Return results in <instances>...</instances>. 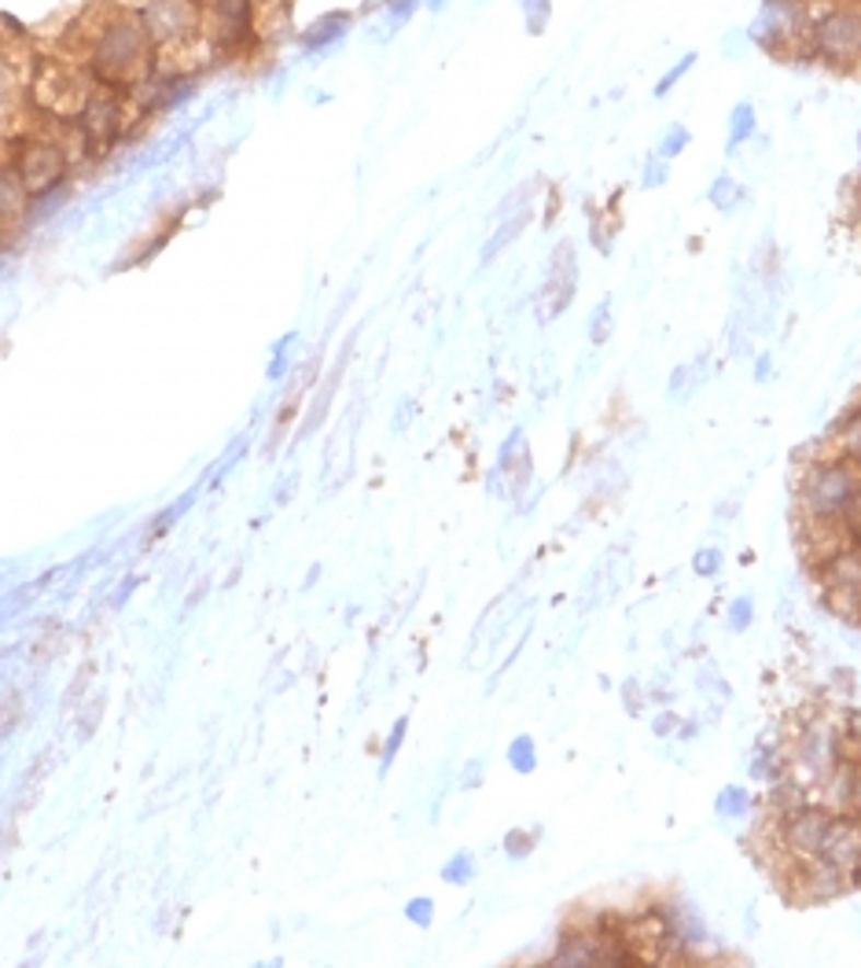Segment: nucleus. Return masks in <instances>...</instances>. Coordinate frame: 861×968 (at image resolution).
Masks as SVG:
<instances>
[{
  "instance_id": "f257e3e1",
  "label": "nucleus",
  "mask_w": 861,
  "mask_h": 968,
  "mask_svg": "<svg viewBox=\"0 0 861 968\" xmlns=\"http://www.w3.org/2000/svg\"><path fill=\"white\" fill-rule=\"evenodd\" d=\"M70 45H74L78 63L93 74V82L115 93L129 96L155 74L159 48L140 8L104 4L81 23Z\"/></svg>"
},
{
  "instance_id": "f03ea898",
  "label": "nucleus",
  "mask_w": 861,
  "mask_h": 968,
  "mask_svg": "<svg viewBox=\"0 0 861 968\" xmlns=\"http://www.w3.org/2000/svg\"><path fill=\"white\" fill-rule=\"evenodd\" d=\"M803 63H817L833 74L861 67V4L858 0H814L803 37Z\"/></svg>"
},
{
  "instance_id": "7ed1b4c3",
  "label": "nucleus",
  "mask_w": 861,
  "mask_h": 968,
  "mask_svg": "<svg viewBox=\"0 0 861 968\" xmlns=\"http://www.w3.org/2000/svg\"><path fill=\"white\" fill-rule=\"evenodd\" d=\"M861 490V468L843 457H822L803 471L799 482V509L806 523H839L847 505Z\"/></svg>"
},
{
  "instance_id": "20e7f679",
  "label": "nucleus",
  "mask_w": 861,
  "mask_h": 968,
  "mask_svg": "<svg viewBox=\"0 0 861 968\" xmlns=\"http://www.w3.org/2000/svg\"><path fill=\"white\" fill-rule=\"evenodd\" d=\"M810 8H814V0H763V4L755 8V19L747 23V37H752V45L769 59L799 63Z\"/></svg>"
},
{
  "instance_id": "39448f33",
  "label": "nucleus",
  "mask_w": 861,
  "mask_h": 968,
  "mask_svg": "<svg viewBox=\"0 0 861 968\" xmlns=\"http://www.w3.org/2000/svg\"><path fill=\"white\" fill-rule=\"evenodd\" d=\"M140 15L155 37L159 53H174L207 37V4L202 0H140Z\"/></svg>"
},
{
  "instance_id": "423d86ee",
  "label": "nucleus",
  "mask_w": 861,
  "mask_h": 968,
  "mask_svg": "<svg viewBox=\"0 0 861 968\" xmlns=\"http://www.w3.org/2000/svg\"><path fill=\"white\" fill-rule=\"evenodd\" d=\"M836 810L822 803H799L792 810L777 814V840H781V851L792 862H810L822 854V843L828 829H833Z\"/></svg>"
},
{
  "instance_id": "0eeeda50",
  "label": "nucleus",
  "mask_w": 861,
  "mask_h": 968,
  "mask_svg": "<svg viewBox=\"0 0 861 968\" xmlns=\"http://www.w3.org/2000/svg\"><path fill=\"white\" fill-rule=\"evenodd\" d=\"M579 295V247L571 240H560L552 247L549 269H545L542 291H538V314L542 320H556Z\"/></svg>"
},
{
  "instance_id": "6e6552de",
  "label": "nucleus",
  "mask_w": 861,
  "mask_h": 968,
  "mask_svg": "<svg viewBox=\"0 0 861 968\" xmlns=\"http://www.w3.org/2000/svg\"><path fill=\"white\" fill-rule=\"evenodd\" d=\"M792 887H799V891H795V902H806V906L833 902V899H839V895H843V891H850V873L836 870V865H828V862H822V859L795 862Z\"/></svg>"
},
{
  "instance_id": "1a4fd4ad",
  "label": "nucleus",
  "mask_w": 861,
  "mask_h": 968,
  "mask_svg": "<svg viewBox=\"0 0 861 968\" xmlns=\"http://www.w3.org/2000/svg\"><path fill=\"white\" fill-rule=\"evenodd\" d=\"M822 862L836 865L843 873H854L861 865V814L858 810H836L833 829L822 843Z\"/></svg>"
},
{
  "instance_id": "9d476101",
  "label": "nucleus",
  "mask_w": 861,
  "mask_h": 968,
  "mask_svg": "<svg viewBox=\"0 0 861 968\" xmlns=\"http://www.w3.org/2000/svg\"><path fill=\"white\" fill-rule=\"evenodd\" d=\"M350 30H353V12H347V8H331V12L317 15L306 30H302L299 48L306 56H331L350 37Z\"/></svg>"
},
{
  "instance_id": "9b49d317",
  "label": "nucleus",
  "mask_w": 861,
  "mask_h": 968,
  "mask_svg": "<svg viewBox=\"0 0 861 968\" xmlns=\"http://www.w3.org/2000/svg\"><path fill=\"white\" fill-rule=\"evenodd\" d=\"M420 4H423V0H383L376 23L369 26V42H372V45H387V42H394V37H398L402 30L412 23V15L420 12Z\"/></svg>"
},
{
  "instance_id": "f8f14e48",
  "label": "nucleus",
  "mask_w": 861,
  "mask_h": 968,
  "mask_svg": "<svg viewBox=\"0 0 861 968\" xmlns=\"http://www.w3.org/2000/svg\"><path fill=\"white\" fill-rule=\"evenodd\" d=\"M663 910H666V921H671L674 940L682 943L685 950H696V946L707 943V921L693 902L677 899V902H666Z\"/></svg>"
},
{
  "instance_id": "ddd939ff",
  "label": "nucleus",
  "mask_w": 861,
  "mask_h": 968,
  "mask_svg": "<svg viewBox=\"0 0 861 968\" xmlns=\"http://www.w3.org/2000/svg\"><path fill=\"white\" fill-rule=\"evenodd\" d=\"M758 137V107L752 100H736L725 115V155H741V151Z\"/></svg>"
},
{
  "instance_id": "4468645a",
  "label": "nucleus",
  "mask_w": 861,
  "mask_h": 968,
  "mask_svg": "<svg viewBox=\"0 0 861 968\" xmlns=\"http://www.w3.org/2000/svg\"><path fill=\"white\" fill-rule=\"evenodd\" d=\"M30 203H34V196H30L26 185L19 180L12 163H0V221H4L8 229H15L19 221L30 214Z\"/></svg>"
},
{
  "instance_id": "2eb2a0df",
  "label": "nucleus",
  "mask_w": 861,
  "mask_h": 968,
  "mask_svg": "<svg viewBox=\"0 0 861 968\" xmlns=\"http://www.w3.org/2000/svg\"><path fill=\"white\" fill-rule=\"evenodd\" d=\"M707 383V358H688L682 361V365H674L671 380H666V398H671V406H685V401L696 398V390H700Z\"/></svg>"
},
{
  "instance_id": "dca6fc26",
  "label": "nucleus",
  "mask_w": 861,
  "mask_h": 968,
  "mask_svg": "<svg viewBox=\"0 0 861 968\" xmlns=\"http://www.w3.org/2000/svg\"><path fill=\"white\" fill-rule=\"evenodd\" d=\"M707 203H711L722 218H733L736 210H741L747 203V188L741 177H733L729 170H722V174L711 177V185H707Z\"/></svg>"
},
{
  "instance_id": "f3484780",
  "label": "nucleus",
  "mask_w": 861,
  "mask_h": 968,
  "mask_svg": "<svg viewBox=\"0 0 861 968\" xmlns=\"http://www.w3.org/2000/svg\"><path fill=\"white\" fill-rule=\"evenodd\" d=\"M833 442H836V457H843L854 464V468H861V406L843 412V420H839L833 431Z\"/></svg>"
},
{
  "instance_id": "a211bd4d",
  "label": "nucleus",
  "mask_w": 861,
  "mask_h": 968,
  "mask_svg": "<svg viewBox=\"0 0 861 968\" xmlns=\"http://www.w3.org/2000/svg\"><path fill=\"white\" fill-rule=\"evenodd\" d=\"M526 221H531V203L526 207H520V210H512V214H504L501 218V225H498V232H493L490 240H486V247H482V255H479V261L482 266H490L493 258L501 255L504 247L512 244L515 236H520V232L526 229Z\"/></svg>"
},
{
  "instance_id": "6ab92c4d",
  "label": "nucleus",
  "mask_w": 861,
  "mask_h": 968,
  "mask_svg": "<svg viewBox=\"0 0 861 968\" xmlns=\"http://www.w3.org/2000/svg\"><path fill=\"white\" fill-rule=\"evenodd\" d=\"M714 814L722 821H744L747 814H752V792H747L744 784H725V789H718Z\"/></svg>"
},
{
  "instance_id": "aec40b11",
  "label": "nucleus",
  "mask_w": 861,
  "mask_h": 968,
  "mask_svg": "<svg viewBox=\"0 0 861 968\" xmlns=\"http://www.w3.org/2000/svg\"><path fill=\"white\" fill-rule=\"evenodd\" d=\"M696 63H700V53H696V48H688V53H685V56H677V59H674V63H671V67H666V70H663V74H660V78H655V85H652V96H655V100H666V96H671V93H674V89H677V85H682V82H685V78H688V74H693V70H696Z\"/></svg>"
},
{
  "instance_id": "412c9836",
  "label": "nucleus",
  "mask_w": 861,
  "mask_h": 968,
  "mask_svg": "<svg viewBox=\"0 0 861 968\" xmlns=\"http://www.w3.org/2000/svg\"><path fill=\"white\" fill-rule=\"evenodd\" d=\"M688 144H693V129H688L685 123H671L660 133V140H655V155L660 159H666V163H674V159H682L685 151H688Z\"/></svg>"
},
{
  "instance_id": "4be33fe9",
  "label": "nucleus",
  "mask_w": 861,
  "mask_h": 968,
  "mask_svg": "<svg viewBox=\"0 0 861 968\" xmlns=\"http://www.w3.org/2000/svg\"><path fill=\"white\" fill-rule=\"evenodd\" d=\"M520 15H523V30L531 37L549 34V26H552V0H520Z\"/></svg>"
},
{
  "instance_id": "5701e85b",
  "label": "nucleus",
  "mask_w": 861,
  "mask_h": 968,
  "mask_svg": "<svg viewBox=\"0 0 861 968\" xmlns=\"http://www.w3.org/2000/svg\"><path fill=\"white\" fill-rule=\"evenodd\" d=\"M612 331H615V302L612 295H604L590 314V342L593 347H604V342L612 339Z\"/></svg>"
},
{
  "instance_id": "b1692460",
  "label": "nucleus",
  "mask_w": 861,
  "mask_h": 968,
  "mask_svg": "<svg viewBox=\"0 0 861 968\" xmlns=\"http://www.w3.org/2000/svg\"><path fill=\"white\" fill-rule=\"evenodd\" d=\"M752 37H747V26H733L722 34V42H718V56L725 59V63H741V59L752 53Z\"/></svg>"
},
{
  "instance_id": "393cba45",
  "label": "nucleus",
  "mask_w": 861,
  "mask_h": 968,
  "mask_svg": "<svg viewBox=\"0 0 861 968\" xmlns=\"http://www.w3.org/2000/svg\"><path fill=\"white\" fill-rule=\"evenodd\" d=\"M725 622H729V630H733V633L752 630V622H755V597H752V593H741V597L729 600Z\"/></svg>"
},
{
  "instance_id": "a878e982",
  "label": "nucleus",
  "mask_w": 861,
  "mask_h": 968,
  "mask_svg": "<svg viewBox=\"0 0 861 968\" xmlns=\"http://www.w3.org/2000/svg\"><path fill=\"white\" fill-rule=\"evenodd\" d=\"M666 180H671V163H666V159H660L652 151V155L644 159L641 163V188L644 191H652V188H663Z\"/></svg>"
},
{
  "instance_id": "bb28decb",
  "label": "nucleus",
  "mask_w": 861,
  "mask_h": 968,
  "mask_svg": "<svg viewBox=\"0 0 861 968\" xmlns=\"http://www.w3.org/2000/svg\"><path fill=\"white\" fill-rule=\"evenodd\" d=\"M722 563H725V552L722 549H718V546H703L693 557V574H700V579H718V574H722Z\"/></svg>"
},
{
  "instance_id": "cd10ccee",
  "label": "nucleus",
  "mask_w": 861,
  "mask_h": 968,
  "mask_svg": "<svg viewBox=\"0 0 861 968\" xmlns=\"http://www.w3.org/2000/svg\"><path fill=\"white\" fill-rule=\"evenodd\" d=\"M509 759H512V766H515V770L531 773V770H534V762H538V751H534V744H531V740H526V737H520V740H515V744H512Z\"/></svg>"
},
{
  "instance_id": "c85d7f7f",
  "label": "nucleus",
  "mask_w": 861,
  "mask_h": 968,
  "mask_svg": "<svg viewBox=\"0 0 861 968\" xmlns=\"http://www.w3.org/2000/svg\"><path fill=\"white\" fill-rule=\"evenodd\" d=\"M677 725H682V719H677L674 711H660V714H655V722H652V733L660 740H666V737H674V733H677Z\"/></svg>"
},
{
  "instance_id": "c756f323",
  "label": "nucleus",
  "mask_w": 861,
  "mask_h": 968,
  "mask_svg": "<svg viewBox=\"0 0 861 968\" xmlns=\"http://www.w3.org/2000/svg\"><path fill=\"white\" fill-rule=\"evenodd\" d=\"M769 376H773V350H758L752 380L758 383V387H763V383H769Z\"/></svg>"
},
{
  "instance_id": "7c9ffc66",
  "label": "nucleus",
  "mask_w": 861,
  "mask_h": 968,
  "mask_svg": "<svg viewBox=\"0 0 861 968\" xmlns=\"http://www.w3.org/2000/svg\"><path fill=\"white\" fill-rule=\"evenodd\" d=\"M623 703H626V711H630V714L644 711V692H641V685H637L633 678L623 685Z\"/></svg>"
},
{
  "instance_id": "2f4dec72",
  "label": "nucleus",
  "mask_w": 861,
  "mask_h": 968,
  "mask_svg": "<svg viewBox=\"0 0 861 968\" xmlns=\"http://www.w3.org/2000/svg\"><path fill=\"white\" fill-rule=\"evenodd\" d=\"M850 810L861 814V766L850 770Z\"/></svg>"
},
{
  "instance_id": "473e14b6",
  "label": "nucleus",
  "mask_w": 861,
  "mask_h": 968,
  "mask_svg": "<svg viewBox=\"0 0 861 968\" xmlns=\"http://www.w3.org/2000/svg\"><path fill=\"white\" fill-rule=\"evenodd\" d=\"M402 737H405V719H402L398 725H394V733H391V740H387V751H383V762H391V759H394V751H398Z\"/></svg>"
},
{
  "instance_id": "72a5a7b5",
  "label": "nucleus",
  "mask_w": 861,
  "mask_h": 968,
  "mask_svg": "<svg viewBox=\"0 0 861 968\" xmlns=\"http://www.w3.org/2000/svg\"><path fill=\"white\" fill-rule=\"evenodd\" d=\"M696 733H700V722H696V719L677 725V740H682V744H685V740H696Z\"/></svg>"
},
{
  "instance_id": "f704fd0d",
  "label": "nucleus",
  "mask_w": 861,
  "mask_h": 968,
  "mask_svg": "<svg viewBox=\"0 0 861 968\" xmlns=\"http://www.w3.org/2000/svg\"><path fill=\"white\" fill-rule=\"evenodd\" d=\"M468 859H461L457 865H453V870H445V876H450V880H468Z\"/></svg>"
},
{
  "instance_id": "c9c22d12",
  "label": "nucleus",
  "mask_w": 861,
  "mask_h": 968,
  "mask_svg": "<svg viewBox=\"0 0 861 968\" xmlns=\"http://www.w3.org/2000/svg\"><path fill=\"white\" fill-rule=\"evenodd\" d=\"M531 851V840H523V836H512V854H526Z\"/></svg>"
},
{
  "instance_id": "e433bc0d",
  "label": "nucleus",
  "mask_w": 861,
  "mask_h": 968,
  "mask_svg": "<svg viewBox=\"0 0 861 968\" xmlns=\"http://www.w3.org/2000/svg\"><path fill=\"white\" fill-rule=\"evenodd\" d=\"M428 913H431V906H428V902H417V906H412V917H417V921H428Z\"/></svg>"
},
{
  "instance_id": "4c0bfd02",
  "label": "nucleus",
  "mask_w": 861,
  "mask_h": 968,
  "mask_svg": "<svg viewBox=\"0 0 861 968\" xmlns=\"http://www.w3.org/2000/svg\"><path fill=\"white\" fill-rule=\"evenodd\" d=\"M445 4H450V0H423V8H431V12H442Z\"/></svg>"
},
{
  "instance_id": "58836bf2",
  "label": "nucleus",
  "mask_w": 861,
  "mask_h": 968,
  "mask_svg": "<svg viewBox=\"0 0 861 968\" xmlns=\"http://www.w3.org/2000/svg\"><path fill=\"white\" fill-rule=\"evenodd\" d=\"M8 236H12V229H8V225H4V221H0V244H4V240H8Z\"/></svg>"
},
{
  "instance_id": "ea45409f",
  "label": "nucleus",
  "mask_w": 861,
  "mask_h": 968,
  "mask_svg": "<svg viewBox=\"0 0 861 968\" xmlns=\"http://www.w3.org/2000/svg\"><path fill=\"white\" fill-rule=\"evenodd\" d=\"M0 163H8V140H0Z\"/></svg>"
},
{
  "instance_id": "a19ab883",
  "label": "nucleus",
  "mask_w": 861,
  "mask_h": 968,
  "mask_svg": "<svg viewBox=\"0 0 861 968\" xmlns=\"http://www.w3.org/2000/svg\"><path fill=\"white\" fill-rule=\"evenodd\" d=\"M115 4H126V8H140V0H115Z\"/></svg>"
},
{
  "instance_id": "79ce46f5",
  "label": "nucleus",
  "mask_w": 861,
  "mask_h": 968,
  "mask_svg": "<svg viewBox=\"0 0 861 968\" xmlns=\"http://www.w3.org/2000/svg\"><path fill=\"white\" fill-rule=\"evenodd\" d=\"M858 174H861V129H858Z\"/></svg>"
},
{
  "instance_id": "37998d69",
  "label": "nucleus",
  "mask_w": 861,
  "mask_h": 968,
  "mask_svg": "<svg viewBox=\"0 0 861 968\" xmlns=\"http://www.w3.org/2000/svg\"><path fill=\"white\" fill-rule=\"evenodd\" d=\"M202 4H207V0H202Z\"/></svg>"
}]
</instances>
